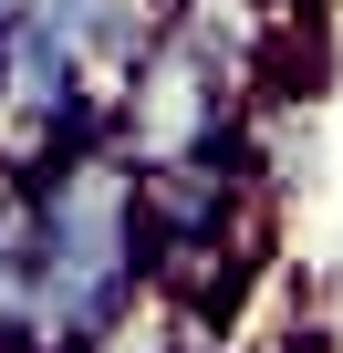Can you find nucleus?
<instances>
[{
	"label": "nucleus",
	"mask_w": 343,
	"mask_h": 353,
	"mask_svg": "<svg viewBox=\"0 0 343 353\" xmlns=\"http://www.w3.org/2000/svg\"><path fill=\"white\" fill-rule=\"evenodd\" d=\"M146 291V176L115 135L0 176V353H104Z\"/></svg>",
	"instance_id": "nucleus-1"
},
{
	"label": "nucleus",
	"mask_w": 343,
	"mask_h": 353,
	"mask_svg": "<svg viewBox=\"0 0 343 353\" xmlns=\"http://www.w3.org/2000/svg\"><path fill=\"white\" fill-rule=\"evenodd\" d=\"M250 104H260V94H250L219 52H198L177 21H156V42H146V63H135V83H125L115 145H125L135 166L219 156V145H239V135H250Z\"/></svg>",
	"instance_id": "nucleus-2"
},
{
	"label": "nucleus",
	"mask_w": 343,
	"mask_h": 353,
	"mask_svg": "<svg viewBox=\"0 0 343 353\" xmlns=\"http://www.w3.org/2000/svg\"><path fill=\"white\" fill-rule=\"evenodd\" d=\"M104 353H229V343H219V322H208V312H188V301L146 291V301L125 312V332H115Z\"/></svg>",
	"instance_id": "nucleus-3"
},
{
	"label": "nucleus",
	"mask_w": 343,
	"mask_h": 353,
	"mask_svg": "<svg viewBox=\"0 0 343 353\" xmlns=\"http://www.w3.org/2000/svg\"><path fill=\"white\" fill-rule=\"evenodd\" d=\"M260 353H302V343H260Z\"/></svg>",
	"instance_id": "nucleus-4"
}]
</instances>
